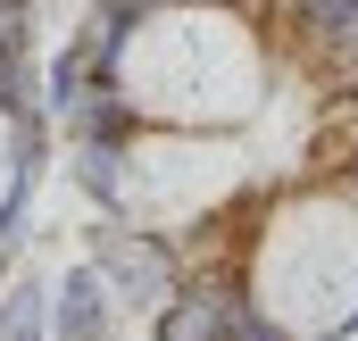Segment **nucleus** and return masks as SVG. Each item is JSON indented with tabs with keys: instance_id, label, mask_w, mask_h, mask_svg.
Instances as JSON below:
<instances>
[{
	"instance_id": "nucleus-1",
	"label": "nucleus",
	"mask_w": 358,
	"mask_h": 341,
	"mask_svg": "<svg viewBox=\"0 0 358 341\" xmlns=\"http://www.w3.org/2000/svg\"><path fill=\"white\" fill-rule=\"evenodd\" d=\"M84 250H92V266L108 275L117 308H142V317L176 291V275H183L176 233H167V225H142V217H100L84 233Z\"/></svg>"
},
{
	"instance_id": "nucleus-4",
	"label": "nucleus",
	"mask_w": 358,
	"mask_h": 341,
	"mask_svg": "<svg viewBox=\"0 0 358 341\" xmlns=\"http://www.w3.org/2000/svg\"><path fill=\"white\" fill-rule=\"evenodd\" d=\"M150 117H142V100H134V84L117 75V84H84L59 117H50V133L59 142H134Z\"/></svg>"
},
{
	"instance_id": "nucleus-10",
	"label": "nucleus",
	"mask_w": 358,
	"mask_h": 341,
	"mask_svg": "<svg viewBox=\"0 0 358 341\" xmlns=\"http://www.w3.org/2000/svg\"><path fill=\"white\" fill-rule=\"evenodd\" d=\"M358 0H300L292 8V34H317V25H334V17H350Z\"/></svg>"
},
{
	"instance_id": "nucleus-7",
	"label": "nucleus",
	"mask_w": 358,
	"mask_h": 341,
	"mask_svg": "<svg viewBox=\"0 0 358 341\" xmlns=\"http://www.w3.org/2000/svg\"><path fill=\"white\" fill-rule=\"evenodd\" d=\"M0 341H50V283L34 275L0 283Z\"/></svg>"
},
{
	"instance_id": "nucleus-3",
	"label": "nucleus",
	"mask_w": 358,
	"mask_h": 341,
	"mask_svg": "<svg viewBox=\"0 0 358 341\" xmlns=\"http://www.w3.org/2000/svg\"><path fill=\"white\" fill-rule=\"evenodd\" d=\"M50 341H117V291L92 258L50 283Z\"/></svg>"
},
{
	"instance_id": "nucleus-12",
	"label": "nucleus",
	"mask_w": 358,
	"mask_h": 341,
	"mask_svg": "<svg viewBox=\"0 0 358 341\" xmlns=\"http://www.w3.org/2000/svg\"><path fill=\"white\" fill-rule=\"evenodd\" d=\"M342 92H358V67H350V75H342Z\"/></svg>"
},
{
	"instance_id": "nucleus-6",
	"label": "nucleus",
	"mask_w": 358,
	"mask_h": 341,
	"mask_svg": "<svg viewBox=\"0 0 358 341\" xmlns=\"http://www.w3.org/2000/svg\"><path fill=\"white\" fill-rule=\"evenodd\" d=\"M67 175L92 208L125 217V142H67Z\"/></svg>"
},
{
	"instance_id": "nucleus-2",
	"label": "nucleus",
	"mask_w": 358,
	"mask_h": 341,
	"mask_svg": "<svg viewBox=\"0 0 358 341\" xmlns=\"http://www.w3.org/2000/svg\"><path fill=\"white\" fill-rule=\"evenodd\" d=\"M242 308H250V291L234 266H183L176 291L150 308V341H234Z\"/></svg>"
},
{
	"instance_id": "nucleus-11",
	"label": "nucleus",
	"mask_w": 358,
	"mask_h": 341,
	"mask_svg": "<svg viewBox=\"0 0 358 341\" xmlns=\"http://www.w3.org/2000/svg\"><path fill=\"white\" fill-rule=\"evenodd\" d=\"M125 8H134V17L150 25V17H167V8H183V0H125Z\"/></svg>"
},
{
	"instance_id": "nucleus-9",
	"label": "nucleus",
	"mask_w": 358,
	"mask_h": 341,
	"mask_svg": "<svg viewBox=\"0 0 358 341\" xmlns=\"http://www.w3.org/2000/svg\"><path fill=\"white\" fill-rule=\"evenodd\" d=\"M0 50H34V0H0Z\"/></svg>"
},
{
	"instance_id": "nucleus-8",
	"label": "nucleus",
	"mask_w": 358,
	"mask_h": 341,
	"mask_svg": "<svg viewBox=\"0 0 358 341\" xmlns=\"http://www.w3.org/2000/svg\"><path fill=\"white\" fill-rule=\"evenodd\" d=\"M234 341H300V333H292L275 308H259V300H250V308H242V325H234Z\"/></svg>"
},
{
	"instance_id": "nucleus-5",
	"label": "nucleus",
	"mask_w": 358,
	"mask_h": 341,
	"mask_svg": "<svg viewBox=\"0 0 358 341\" xmlns=\"http://www.w3.org/2000/svg\"><path fill=\"white\" fill-rule=\"evenodd\" d=\"M134 34H142V17H134L125 0H92L84 17H76V34H67V42L92 59V75L108 84V75H125V59H134Z\"/></svg>"
}]
</instances>
